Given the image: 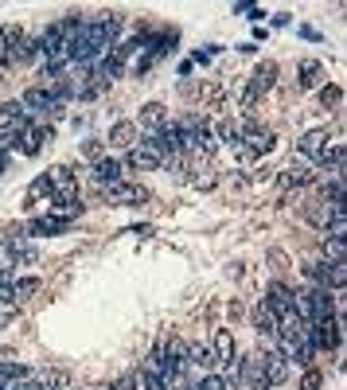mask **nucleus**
I'll return each instance as SVG.
<instances>
[{
	"label": "nucleus",
	"mask_w": 347,
	"mask_h": 390,
	"mask_svg": "<svg viewBox=\"0 0 347 390\" xmlns=\"http://www.w3.org/2000/svg\"><path fill=\"white\" fill-rule=\"evenodd\" d=\"M90 172H94L98 188H113V184H121V172H125V164L113 160V156H102V160H98Z\"/></svg>",
	"instance_id": "17"
},
{
	"label": "nucleus",
	"mask_w": 347,
	"mask_h": 390,
	"mask_svg": "<svg viewBox=\"0 0 347 390\" xmlns=\"http://www.w3.org/2000/svg\"><path fill=\"white\" fill-rule=\"evenodd\" d=\"M242 145L250 148L254 156H261V153H269V148L277 145V133L269 125H258L254 118H242Z\"/></svg>",
	"instance_id": "3"
},
{
	"label": "nucleus",
	"mask_w": 347,
	"mask_h": 390,
	"mask_svg": "<svg viewBox=\"0 0 347 390\" xmlns=\"http://www.w3.org/2000/svg\"><path fill=\"white\" fill-rule=\"evenodd\" d=\"M328 145H332V137H328V129H309L301 140H296V153L304 156V160L320 164V156L328 153Z\"/></svg>",
	"instance_id": "8"
},
{
	"label": "nucleus",
	"mask_w": 347,
	"mask_h": 390,
	"mask_svg": "<svg viewBox=\"0 0 347 390\" xmlns=\"http://www.w3.org/2000/svg\"><path fill=\"white\" fill-rule=\"evenodd\" d=\"M320 106H324V110H340L343 106V86L340 82H324V86H320Z\"/></svg>",
	"instance_id": "26"
},
{
	"label": "nucleus",
	"mask_w": 347,
	"mask_h": 390,
	"mask_svg": "<svg viewBox=\"0 0 347 390\" xmlns=\"http://www.w3.org/2000/svg\"><path fill=\"white\" fill-rule=\"evenodd\" d=\"M258 359H261V371H266V383H269V390L281 386V383L289 379V359L277 351V347H269V344H266V347L258 351Z\"/></svg>",
	"instance_id": "7"
},
{
	"label": "nucleus",
	"mask_w": 347,
	"mask_h": 390,
	"mask_svg": "<svg viewBox=\"0 0 347 390\" xmlns=\"http://www.w3.org/2000/svg\"><path fill=\"white\" fill-rule=\"evenodd\" d=\"M71 222L67 215H55V211H47V215H36L31 222H24V238H47V235H67L71 230Z\"/></svg>",
	"instance_id": "2"
},
{
	"label": "nucleus",
	"mask_w": 347,
	"mask_h": 390,
	"mask_svg": "<svg viewBox=\"0 0 347 390\" xmlns=\"http://www.w3.org/2000/svg\"><path fill=\"white\" fill-rule=\"evenodd\" d=\"M31 379H36L39 390H71V375L59 371V367H47V371H39V375H31Z\"/></svg>",
	"instance_id": "21"
},
{
	"label": "nucleus",
	"mask_w": 347,
	"mask_h": 390,
	"mask_svg": "<svg viewBox=\"0 0 347 390\" xmlns=\"http://www.w3.org/2000/svg\"><path fill=\"white\" fill-rule=\"evenodd\" d=\"M20 106L28 110V118H39V113H63V102L51 94V90H43V86H31V90H24Z\"/></svg>",
	"instance_id": "5"
},
{
	"label": "nucleus",
	"mask_w": 347,
	"mask_h": 390,
	"mask_svg": "<svg viewBox=\"0 0 347 390\" xmlns=\"http://www.w3.org/2000/svg\"><path fill=\"white\" fill-rule=\"evenodd\" d=\"M266 304L274 309L277 324H301V317H296V293L285 281H274V285L266 289Z\"/></svg>",
	"instance_id": "1"
},
{
	"label": "nucleus",
	"mask_w": 347,
	"mask_h": 390,
	"mask_svg": "<svg viewBox=\"0 0 347 390\" xmlns=\"http://www.w3.org/2000/svg\"><path fill=\"white\" fill-rule=\"evenodd\" d=\"M36 59H43V51H39V39H20V47H16V59H12V66L36 63Z\"/></svg>",
	"instance_id": "25"
},
{
	"label": "nucleus",
	"mask_w": 347,
	"mask_h": 390,
	"mask_svg": "<svg viewBox=\"0 0 347 390\" xmlns=\"http://www.w3.org/2000/svg\"><path fill=\"white\" fill-rule=\"evenodd\" d=\"M102 199L105 203H113V207H140V203H148V188H140V184H113V188H102Z\"/></svg>",
	"instance_id": "4"
},
{
	"label": "nucleus",
	"mask_w": 347,
	"mask_h": 390,
	"mask_svg": "<svg viewBox=\"0 0 347 390\" xmlns=\"http://www.w3.org/2000/svg\"><path fill=\"white\" fill-rule=\"evenodd\" d=\"M269 265H274V270H285V265H289V258H285L281 250H269Z\"/></svg>",
	"instance_id": "39"
},
{
	"label": "nucleus",
	"mask_w": 347,
	"mask_h": 390,
	"mask_svg": "<svg viewBox=\"0 0 347 390\" xmlns=\"http://www.w3.org/2000/svg\"><path fill=\"white\" fill-rule=\"evenodd\" d=\"M312 180H316V172H312L309 168V164H289V168H281V176H277V188H281V192H293V188H309L312 184Z\"/></svg>",
	"instance_id": "10"
},
{
	"label": "nucleus",
	"mask_w": 347,
	"mask_h": 390,
	"mask_svg": "<svg viewBox=\"0 0 347 390\" xmlns=\"http://www.w3.org/2000/svg\"><path fill=\"white\" fill-rule=\"evenodd\" d=\"M137 140H140L137 121H113V125H110V137H105V145H110V148H121V153H129Z\"/></svg>",
	"instance_id": "13"
},
{
	"label": "nucleus",
	"mask_w": 347,
	"mask_h": 390,
	"mask_svg": "<svg viewBox=\"0 0 347 390\" xmlns=\"http://www.w3.org/2000/svg\"><path fill=\"white\" fill-rule=\"evenodd\" d=\"M234 386H238L234 379H227V375H214V371H211V375H200V379L192 383V390H234Z\"/></svg>",
	"instance_id": "24"
},
{
	"label": "nucleus",
	"mask_w": 347,
	"mask_h": 390,
	"mask_svg": "<svg viewBox=\"0 0 347 390\" xmlns=\"http://www.w3.org/2000/svg\"><path fill=\"white\" fill-rule=\"evenodd\" d=\"M164 125H168V106H164V102H145V106H140L137 129H145L148 137H152V133H160Z\"/></svg>",
	"instance_id": "9"
},
{
	"label": "nucleus",
	"mask_w": 347,
	"mask_h": 390,
	"mask_svg": "<svg viewBox=\"0 0 347 390\" xmlns=\"http://www.w3.org/2000/svg\"><path fill=\"white\" fill-rule=\"evenodd\" d=\"M343 164H347V148L343 145H328V153L320 156V168L332 172V176H343Z\"/></svg>",
	"instance_id": "23"
},
{
	"label": "nucleus",
	"mask_w": 347,
	"mask_h": 390,
	"mask_svg": "<svg viewBox=\"0 0 347 390\" xmlns=\"http://www.w3.org/2000/svg\"><path fill=\"white\" fill-rule=\"evenodd\" d=\"M152 63H156L152 55L140 51V55H137V63H133V74H137V78H140V74H148V71H152Z\"/></svg>",
	"instance_id": "35"
},
{
	"label": "nucleus",
	"mask_w": 347,
	"mask_h": 390,
	"mask_svg": "<svg viewBox=\"0 0 347 390\" xmlns=\"http://www.w3.org/2000/svg\"><path fill=\"white\" fill-rule=\"evenodd\" d=\"M12 281H16V270H12V265H0V289L12 285Z\"/></svg>",
	"instance_id": "38"
},
{
	"label": "nucleus",
	"mask_w": 347,
	"mask_h": 390,
	"mask_svg": "<svg viewBox=\"0 0 347 390\" xmlns=\"http://www.w3.org/2000/svg\"><path fill=\"white\" fill-rule=\"evenodd\" d=\"M214 367H219V363H214V351L207 344H187V371H195V375H211Z\"/></svg>",
	"instance_id": "14"
},
{
	"label": "nucleus",
	"mask_w": 347,
	"mask_h": 390,
	"mask_svg": "<svg viewBox=\"0 0 347 390\" xmlns=\"http://www.w3.org/2000/svg\"><path fill=\"white\" fill-rule=\"evenodd\" d=\"M328 238H340V242H343V238H347V215H343V207H336V211H332V219H328Z\"/></svg>",
	"instance_id": "27"
},
{
	"label": "nucleus",
	"mask_w": 347,
	"mask_h": 390,
	"mask_svg": "<svg viewBox=\"0 0 347 390\" xmlns=\"http://www.w3.org/2000/svg\"><path fill=\"white\" fill-rule=\"evenodd\" d=\"M296 90H320L328 82V71L320 59H301V66H296Z\"/></svg>",
	"instance_id": "12"
},
{
	"label": "nucleus",
	"mask_w": 347,
	"mask_h": 390,
	"mask_svg": "<svg viewBox=\"0 0 347 390\" xmlns=\"http://www.w3.org/2000/svg\"><path fill=\"white\" fill-rule=\"evenodd\" d=\"M195 172H200V168H195ZM192 184L200 188V192H211V188L219 184V176H214V172L207 168V172H200V176H192Z\"/></svg>",
	"instance_id": "31"
},
{
	"label": "nucleus",
	"mask_w": 347,
	"mask_h": 390,
	"mask_svg": "<svg viewBox=\"0 0 347 390\" xmlns=\"http://www.w3.org/2000/svg\"><path fill=\"white\" fill-rule=\"evenodd\" d=\"M250 324L258 328V336H266V339H274V336H277V328H281V324H277L274 309L266 304V297H261V301L254 304V312H250Z\"/></svg>",
	"instance_id": "15"
},
{
	"label": "nucleus",
	"mask_w": 347,
	"mask_h": 390,
	"mask_svg": "<svg viewBox=\"0 0 347 390\" xmlns=\"http://www.w3.org/2000/svg\"><path fill=\"white\" fill-rule=\"evenodd\" d=\"M82 156H86V160H102V156H105V145H102V140H86V145H82Z\"/></svg>",
	"instance_id": "33"
},
{
	"label": "nucleus",
	"mask_w": 347,
	"mask_h": 390,
	"mask_svg": "<svg viewBox=\"0 0 347 390\" xmlns=\"http://www.w3.org/2000/svg\"><path fill=\"white\" fill-rule=\"evenodd\" d=\"M20 39H24V28H20V24H0V71H8V66H12Z\"/></svg>",
	"instance_id": "11"
},
{
	"label": "nucleus",
	"mask_w": 347,
	"mask_h": 390,
	"mask_svg": "<svg viewBox=\"0 0 347 390\" xmlns=\"http://www.w3.org/2000/svg\"><path fill=\"white\" fill-rule=\"evenodd\" d=\"M274 86H277V63L274 59L258 63V71H254V78H250V90L261 98V94H269Z\"/></svg>",
	"instance_id": "19"
},
{
	"label": "nucleus",
	"mask_w": 347,
	"mask_h": 390,
	"mask_svg": "<svg viewBox=\"0 0 347 390\" xmlns=\"http://www.w3.org/2000/svg\"><path fill=\"white\" fill-rule=\"evenodd\" d=\"M51 137H55L51 125H31V129L20 137V153H24V156H39V153H43V145H47Z\"/></svg>",
	"instance_id": "16"
},
{
	"label": "nucleus",
	"mask_w": 347,
	"mask_h": 390,
	"mask_svg": "<svg viewBox=\"0 0 347 390\" xmlns=\"http://www.w3.org/2000/svg\"><path fill=\"white\" fill-rule=\"evenodd\" d=\"M0 390H4V386H0Z\"/></svg>",
	"instance_id": "43"
},
{
	"label": "nucleus",
	"mask_w": 347,
	"mask_h": 390,
	"mask_svg": "<svg viewBox=\"0 0 347 390\" xmlns=\"http://www.w3.org/2000/svg\"><path fill=\"white\" fill-rule=\"evenodd\" d=\"M102 390H140V379H137V371H129V375H121L113 386H102Z\"/></svg>",
	"instance_id": "32"
},
{
	"label": "nucleus",
	"mask_w": 347,
	"mask_h": 390,
	"mask_svg": "<svg viewBox=\"0 0 347 390\" xmlns=\"http://www.w3.org/2000/svg\"><path fill=\"white\" fill-rule=\"evenodd\" d=\"M332 211H336V207H332V203H324V199H304V203H301V215L312 222V227H328Z\"/></svg>",
	"instance_id": "20"
},
{
	"label": "nucleus",
	"mask_w": 347,
	"mask_h": 390,
	"mask_svg": "<svg viewBox=\"0 0 347 390\" xmlns=\"http://www.w3.org/2000/svg\"><path fill=\"white\" fill-rule=\"evenodd\" d=\"M125 235H137V238H152V227L148 222H137V227H129Z\"/></svg>",
	"instance_id": "37"
},
{
	"label": "nucleus",
	"mask_w": 347,
	"mask_h": 390,
	"mask_svg": "<svg viewBox=\"0 0 347 390\" xmlns=\"http://www.w3.org/2000/svg\"><path fill=\"white\" fill-rule=\"evenodd\" d=\"M125 168L129 172H156V168H164V156L156 153L148 140H137V145L125 153Z\"/></svg>",
	"instance_id": "6"
},
{
	"label": "nucleus",
	"mask_w": 347,
	"mask_h": 390,
	"mask_svg": "<svg viewBox=\"0 0 347 390\" xmlns=\"http://www.w3.org/2000/svg\"><path fill=\"white\" fill-rule=\"evenodd\" d=\"M55 192H51V180H47V172L43 176H36L28 184V207H39V203H51Z\"/></svg>",
	"instance_id": "22"
},
{
	"label": "nucleus",
	"mask_w": 347,
	"mask_h": 390,
	"mask_svg": "<svg viewBox=\"0 0 347 390\" xmlns=\"http://www.w3.org/2000/svg\"><path fill=\"white\" fill-rule=\"evenodd\" d=\"M304 277H309L312 285H320V289H324V277H328V262H309V265H304Z\"/></svg>",
	"instance_id": "29"
},
{
	"label": "nucleus",
	"mask_w": 347,
	"mask_h": 390,
	"mask_svg": "<svg viewBox=\"0 0 347 390\" xmlns=\"http://www.w3.org/2000/svg\"><path fill=\"white\" fill-rule=\"evenodd\" d=\"M320 386H324V371H316V367H304L301 390H320Z\"/></svg>",
	"instance_id": "30"
},
{
	"label": "nucleus",
	"mask_w": 347,
	"mask_h": 390,
	"mask_svg": "<svg viewBox=\"0 0 347 390\" xmlns=\"http://www.w3.org/2000/svg\"><path fill=\"white\" fill-rule=\"evenodd\" d=\"M324 254H332V262H343V242L340 238H324Z\"/></svg>",
	"instance_id": "34"
},
{
	"label": "nucleus",
	"mask_w": 347,
	"mask_h": 390,
	"mask_svg": "<svg viewBox=\"0 0 347 390\" xmlns=\"http://www.w3.org/2000/svg\"><path fill=\"white\" fill-rule=\"evenodd\" d=\"M16 359V351H8V347H0V363H12Z\"/></svg>",
	"instance_id": "42"
},
{
	"label": "nucleus",
	"mask_w": 347,
	"mask_h": 390,
	"mask_svg": "<svg viewBox=\"0 0 347 390\" xmlns=\"http://www.w3.org/2000/svg\"><path fill=\"white\" fill-rule=\"evenodd\" d=\"M39 285H43L39 277H16V281H12V297H16V301H24V297L39 293Z\"/></svg>",
	"instance_id": "28"
},
{
	"label": "nucleus",
	"mask_w": 347,
	"mask_h": 390,
	"mask_svg": "<svg viewBox=\"0 0 347 390\" xmlns=\"http://www.w3.org/2000/svg\"><path fill=\"white\" fill-rule=\"evenodd\" d=\"M4 254H8V262H12V265H36V258H39V250L28 242V238H8Z\"/></svg>",
	"instance_id": "18"
},
{
	"label": "nucleus",
	"mask_w": 347,
	"mask_h": 390,
	"mask_svg": "<svg viewBox=\"0 0 347 390\" xmlns=\"http://www.w3.org/2000/svg\"><path fill=\"white\" fill-rule=\"evenodd\" d=\"M12 324H16V309L8 304V309H0V332H4V328H12Z\"/></svg>",
	"instance_id": "36"
},
{
	"label": "nucleus",
	"mask_w": 347,
	"mask_h": 390,
	"mask_svg": "<svg viewBox=\"0 0 347 390\" xmlns=\"http://www.w3.org/2000/svg\"><path fill=\"white\" fill-rule=\"evenodd\" d=\"M301 36L312 39V43H320V31H316V28H301Z\"/></svg>",
	"instance_id": "41"
},
{
	"label": "nucleus",
	"mask_w": 347,
	"mask_h": 390,
	"mask_svg": "<svg viewBox=\"0 0 347 390\" xmlns=\"http://www.w3.org/2000/svg\"><path fill=\"white\" fill-rule=\"evenodd\" d=\"M274 24H277V28H289V24H293V16H289V12H277Z\"/></svg>",
	"instance_id": "40"
}]
</instances>
